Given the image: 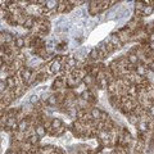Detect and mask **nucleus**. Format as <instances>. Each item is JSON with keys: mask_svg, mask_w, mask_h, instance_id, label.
Segmentation results:
<instances>
[{"mask_svg": "<svg viewBox=\"0 0 154 154\" xmlns=\"http://www.w3.org/2000/svg\"><path fill=\"white\" fill-rule=\"evenodd\" d=\"M32 76H33V72L31 68H23L21 71V78H22L23 82L27 84V85H28L30 81L32 80Z\"/></svg>", "mask_w": 154, "mask_h": 154, "instance_id": "1", "label": "nucleus"}, {"mask_svg": "<svg viewBox=\"0 0 154 154\" xmlns=\"http://www.w3.org/2000/svg\"><path fill=\"white\" fill-rule=\"evenodd\" d=\"M62 71V63L60 59H54L50 63V72L52 73H59Z\"/></svg>", "mask_w": 154, "mask_h": 154, "instance_id": "2", "label": "nucleus"}, {"mask_svg": "<svg viewBox=\"0 0 154 154\" xmlns=\"http://www.w3.org/2000/svg\"><path fill=\"white\" fill-rule=\"evenodd\" d=\"M25 44H26V41H25V38H23L22 36H18V37L14 38V46L17 49H22L23 46H25Z\"/></svg>", "mask_w": 154, "mask_h": 154, "instance_id": "3", "label": "nucleus"}, {"mask_svg": "<svg viewBox=\"0 0 154 154\" xmlns=\"http://www.w3.org/2000/svg\"><path fill=\"white\" fill-rule=\"evenodd\" d=\"M59 5V1H57V0H49V1L45 3V9L46 10H52L54 8H57Z\"/></svg>", "mask_w": 154, "mask_h": 154, "instance_id": "4", "label": "nucleus"}, {"mask_svg": "<svg viewBox=\"0 0 154 154\" xmlns=\"http://www.w3.org/2000/svg\"><path fill=\"white\" fill-rule=\"evenodd\" d=\"M35 134H36L38 137H44L46 135V129L44 126H36V129H35Z\"/></svg>", "mask_w": 154, "mask_h": 154, "instance_id": "5", "label": "nucleus"}, {"mask_svg": "<svg viewBox=\"0 0 154 154\" xmlns=\"http://www.w3.org/2000/svg\"><path fill=\"white\" fill-rule=\"evenodd\" d=\"M63 127V122H62L60 118H54L52 121V129L57 130V129H62Z\"/></svg>", "mask_w": 154, "mask_h": 154, "instance_id": "6", "label": "nucleus"}, {"mask_svg": "<svg viewBox=\"0 0 154 154\" xmlns=\"http://www.w3.org/2000/svg\"><path fill=\"white\" fill-rule=\"evenodd\" d=\"M35 26V18L33 17H28L26 19V22L23 23V27L27 30H30V28H32V27Z\"/></svg>", "mask_w": 154, "mask_h": 154, "instance_id": "7", "label": "nucleus"}, {"mask_svg": "<svg viewBox=\"0 0 154 154\" xmlns=\"http://www.w3.org/2000/svg\"><path fill=\"white\" fill-rule=\"evenodd\" d=\"M149 129V125H148V122H142L140 121L139 122V125H137V130H139V132H146Z\"/></svg>", "mask_w": 154, "mask_h": 154, "instance_id": "8", "label": "nucleus"}, {"mask_svg": "<svg viewBox=\"0 0 154 154\" xmlns=\"http://www.w3.org/2000/svg\"><path fill=\"white\" fill-rule=\"evenodd\" d=\"M90 114H91V118H94V119L102 118V112H100V109H98V108H92Z\"/></svg>", "mask_w": 154, "mask_h": 154, "instance_id": "9", "label": "nucleus"}, {"mask_svg": "<svg viewBox=\"0 0 154 154\" xmlns=\"http://www.w3.org/2000/svg\"><path fill=\"white\" fill-rule=\"evenodd\" d=\"M146 72H148V69H146V67L144 64H139L136 67V73L139 76H145Z\"/></svg>", "mask_w": 154, "mask_h": 154, "instance_id": "10", "label": "nucleus"}, {"mask_svg": "<svg viewBox=\"0 0 154 154\" xmlns=\"http://www.w3.org/2000/svg\"><path fill=\"white\" fill-rule=\"evenodd\" d=\"M153 12H154V7H153V5H145L144 9L141 10V14L146 17V15H150V14H152Z\"/></svg>", "mask_w": 154, "mask_h": 154, "instance_id": "11", "label": "nucleus"}, {"mask_svg": "<svg viewBox=\"0 0 154 154\" xmlns=\"http://www.w3.org/2000/svg\"><path fill=\"white\" fill-rule=\"evenodd\" d=\"M127 62L131 64H136L137 62H139V57L136 55V54H134V53H131L127 55Z\"/></svg>", "mask_w": 154, "mask_h": 154, "instance_id": "12", "label": "nucleus"}, {"mask_svg": "<svg viewBox=\"0 0 154 154\" xmlns=\"http://www.w3.org/2000/svg\"><path fill=\"white\" fill-rule=\"evenodd\" d=\"M38 140H40V137H38L36 134L31 135V136H28V139H27V141H28L31 145H35V144H37V142H38Z\"/></svg>", "mask_w": 154, "mask_h": 154, "instance_id": "13", "label": "nucleus"}, {"mask_svg": "<svg viewBox=\"0 0 154 154\" xmlns=\"http://www.w3.org/2000/svg\"><path fill=\"white\" fill-rule=\"evenodd\" d=\"M27 127H28V122H27V119H22V121L18 123V130L22 131V132L27 130Z\"/></svg>", "mask_w": 154, "mask_h": 154, "instance_id": "14", "label": "nucleus"}, {"mask_svg": "<svg viewBox=\"0 0 154 154\" xmlns=\"http://www.w3.org/2000/svg\"><path fill=\"white\" fill-rule=\"evenodd\" d=\"M5 84H7V86L10 87V89L15 87V77H8V78L5 80Z\"/></svg>", "mask_w": 154, "mask_h": 154, "instance_id": "15", "label": "nucleus"}, {"mask_svg": "<svg viewBox=\"0 0 154 154\" xmlns=\"http://www.w3.org/2000/svg\"><path fill=\"white\" fill-rule=\"evenodd\" d=\"M76 63H77V59L75 57H69V58H67V60H65L67 67H75Z\"/></svg>", "mask_w": 154, "mask_h": 154, "instance_id": "16", "label": "nucleus"}, {"mask_svg": "<svg viewBox=\"0 0 154 154\" xmlns=\"http://www.w3.org/2000/svg\"><path fill=\"white\" fill-rule=\"evenodd\" d=\"M1 40H3V42L5 41L7 44H8V42H10L12 40H13V36H12L10 33H8V32H5V33L3 32V33H1Z\"/></svg>", "mask_w": 154, "mask_h": 154, "instance_id": "17", "label": "nucleus"}, {"mask_svg": "<svg viewBox=\"0 0 154 154\" xmlns=\"http://www.w3.org/2000/svg\"><path fill=\"white\" fill-rule=\"evenodd\" d=\"M81 98H82L84 100H91V98H92V95H91V92L89 91V90H85V91H82L81 92Z\"/></svg>", "mask_w": 154, "mask_h": 154, "instance_id": "18", "label": "nucleus"}, {"mask_svg": "<svg viewBox=\"0 0 154 154\" xmlns=\"http://www.w3.org/2000/svg\"><path fill=\"white\" fill-rule=\"evenodd\" d=\"M62 86H63V80H62V78H57L55 81H54V82H53V89H54V90H57V89H59V87H62Z\"/></svg>", "mask_w": 154, "mask_h": 154, "instance_id": "19", "label": "nucleus"}, {"mask_svg": "<svg viewBox=\"0 0 154 154\" xmlns=\"http://www.w3.org/2000/svg\"><path fill=\"white\" fill-rule=\"evenodd\" d=\"M129 122L131 123V125H139V122H140V119H139V117L137 116H135V114H132V116H130L129 117Z\"/></svg>", "mask_w": 154, "mask_h": 154, "instance_id": "20", "label": "nucleus"}, {"mask_svg": "<svg viewBox=\"0 0 154 154\" xmlns=\"http://www.w3.org/2000/svg\"><path fill=\"white\" fill-rule=\"evenodd\" d=\"M38 100H40V96H38L37 94H33L30 96V104H32V105H36V104L38 103Z\"/></svg>", "mask_w": 154, "mask_h": 154, "instance_id": "21", "label": "nucleus"}, {"mask_svg": "<svg viewBox=\"0 0 154 154\" xmlns=\"http://www.w3.org/2000/svg\"><path fill=\"white\" fill-rule=\"evenodd\" d=\"M46 103H48L49 105H52V107L57 105V103H58L57 96H55V95H50V96H49V99H48V102H46Z\"/></svg>", "mask_w": 154, "mask_h": 154, "instance_id": "22", "label": "nucleus"}, {"mask_svg": "<svg viewBox=\"0 0 154 154\" xmlns=\"http://www.w3.org/2000/svg\"><path fill=\"white\" fill-rule=\"evenodd\" d=\"M84 82L86 85H91L92 82H94V77H92V75H86L84 77Z\"/></svg>", "mask_w": 154, "mask_h": 154, "instance_id": "23", "label": "nucleus"}, {"mask_svg": "<svg viewBox=\"0 0 154 154\" xmlns=\"http://www.w3.org/2000/svg\"><path fill=\"white\" fill-rule=\"evenodd\" d=\"M67 3H59V5L57 7V10L59 12V13H63V12L67 10V5H65Z\"/></svg>", "mask_w": 154, "mask_h": 154, "instance_id": "24", "label": "nucleus"}, {"mask_svg": "<svg viewBox=\"0 0 154 154\" xmlns=\"http://www.w3.org/2000/svg\"><path fill=\"white\" fill-rule=\"evenodd\" d=\"M98 55H99V50H98V48L92 49L91 52H90V57L92 58V59H98Z\"/></svg>", "mask_w": 154, "mask_h": 154, "instance_id": "25", "label": "nucleus"}, {"mask_svg": "<svg viewBox=\"0 0 154 154\" xmlns=\"http://www.w3.org/2000/svg\"><path fill=\"white\" fill-rule=\"evenodd\" d=\"M5 87H8L7 84H4V81H1V82H0V91H1V94L4 92V90H5Z\"/></svg>", "mask_w": 154, "mask_h": 154, "instance_id": "26", "label": "nucleus"}, {"mask_svg": "<svg viewBox=\"0 0 154 154\" xmlns=\"http://www.w3.org/2000/svg\"><path fill=\"white\" fill-rule=\"evenodd\" d=\"M149 114L152 116V117H154V105H150L149 107Z\"/></svg>", "mask_w": 154, "mask_h": 154, "instance_id": "27", "label": "nucleus"}, {"mask_svg": "<svg viewBox=\"0 0 154 154\" xmlns=\"http://www.w3.org/2000/svg\"><path fill=\"white\" fill-rule=\"evenodd\" d=\"M109 117H108V114L105 113V112H102V119H108Z\"/></svg>", "mask_w": 154, "mask_h": 154, "instance_id": "28", "label": "nucleus"}, {"mask_svg": "<svg viewBox=\"0 0 154 154\" xmlns=\"http://www.w3.org/2000/svg\"><path fill=\"white\" fill-rule=\"evenodd\" d=\"M149 49H150V50H153V52H154V41H150V44H149Z\"/></svg>", "mask_w": 154, "mask_h": 154, "instance_id": "29", "label": "nucleus"}, {"mask_svg": "<svg viewBox=\"0 0 154 154\" xmlns=\"http://www.w3.org/2000/svg\"><path fill=\"white\" fill-rule=\"evenodd\" d=\"M149 69H150V71H153V72H154V62H153V63L149 65Z\"/></svg>", "mask_w": 154, "mask_h": 154, "instance_id": "30", "label": "nucleus"}, {"mask_svg": "<svg viewBox=\"0 0 154 154\" xmlns=\"http://www.w3.org/2000/svg\"><path fill=\"white\" fill-rule=\"evenodd\" d=\"M150 41H154V32H152V33H150Z\"/></svg>", "mask_w": 154, "mask_h": 154, "instance_id": "31", "label": "nucleus"}]
</instances>
